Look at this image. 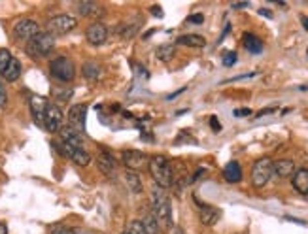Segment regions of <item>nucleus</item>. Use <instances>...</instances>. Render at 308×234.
Instances as JSON below:
<instances>
[{
  "instance_id": "nucleus-1",
  "label": "nucleus",
  "mask_w": 308,
  "mask_h": 234,
  "mask_svg": "<svg viewBox=\"0 0 308 234\" xmlns=\"http://www.w3.org/2000/svg\"><path fill=\"white\" fill-rule=\"evenodd\" d=\"M148 170L151 174L153 181L157 183V187L165 189V187L172 185V180H174V176H172V164H170V160L165 155L151 157L148 164Z\"/></svg>"
},
{
  "instance_id": "nucleus-2",
  "label": "nucleus",
  "mask_w": 308,
  "mask_h": 234,
  "mask_svg": "<svg viewBox=\"0 0 308 234\" xmlns=\"http://www.w3.org/2000/svg\"><path fill=\"white\" fill-rule=\"evenodd\" d=\"M153 215H155V219H157V223L159 227L163 229H172V208H170V198L169 196H165L163 193H159V189H155L153 193Z\"/></svg>"
},
{
  "instance_id": "nucleus-3",
  "label": "nucleus",
  "mask_w": 308,
  "mask_h": 234,
  "mask_svg": "<svg viewBox=\"0 0 308 234\" xmlns=\"http://www.w3.org/2000/svg\"><path fill=\"white\" fill-rule=\"evenodd\" d=\"M49 74L61 83H70L76 78V66L68 57H57L49 63Z\"/></svg>"
},
{
  "instance_id": "nucleus-4",
  "label": "nucleus",
  "mask_w": 308,
  "mask_h": 234,
  "mask_svg": "<svg viewBox=\"0 0 308 234\" xmlns=\"http://www.w3.org/2000/svg\"><path fill=\"white\" fill-rule=\"evenodd\" d=\"M55 49V36L49 32L40 31L31 42L27 43V51L32 57H47Z\"/></svg>"
},
{
  "instance_id": "nucleus-5",
  "label": "nucleus",
  "mask_w": 308,
  "mask_h": 234,
  "mask_svg": "<svg viewBox=\"0 0 308 234\" xmlns=\"http://www.w3.org/2000/svg\"><path fill=\"white\" fill-rule=\"evenodd\" d=\"M272 159L268 157H263V159H257L254 162V168H252V183L254 187H265L270 176H272Z\"/></svg>"
},
{
  "instance_id": "nucleus-6",
  "label": "nucleus",
  "mask_w": 308,
  "mask_h": 234,
  "mask_svg": "<svg viewBox=\"0 0 308 234\" xmlns=\"http://www.w3.org/2000/svg\"><path fill=\"white\" fill-rule=\"evenodd\" d=\"M76 27H78V19L68 15V13H59V15H55L47 21V32L51 36L68 34L70 31H74Z\"/></svg>"
},
{
  "instance_id": "nucleus-7",
  "label": "nucleus",
  "mask_w": 308,
  "mask_h": 234,
  "mask_svg": "<svg viewBox=\"0 0 308 234\" xmlns=\"http://www.w3.org/2000/svg\"><path fill=\"white\" fill-rule=\"evenodd\" d=\"M121 159H123V164L129 168V172L144 170L149 164V157L146 153L138 151V149H127V151H123Z\"/></svg>"
},
{
  "instance_id": "nucleus-8",
  "label": "nucleus",
  "mask_w": 308,
  "mask_h": 234,
  "mask_svg": "<svg viewBox=\"0 0 308 234\" xmlns=\"http://www.w3.org/2000/svg\"><path fill=\"white\" fill-rule=\"evenodd\" d=\"M40 32V25L32 19H21L19 23H15L13 27V38L19 42H31L32 38Z\"/></svg>"
},
{
  "instance_id": "nucleus-9",
  "label": "nucleus",
  "mask_w": 308,
  "mask_h": 234,
  "mask_svg": "<svg viewBox=\"0 0 308 234\" xmlns=\"http://www.w3.org/2000/svg\"><path fill=\"white\" fill-rule=\"evenodd\" d=\"M59 149H61V155L68 157V159L72 160V162H76L78 166H87V164L91 162V153L84 148H74V146H68V144L61 142Z\"/></svg>"
},
{
  "instance_id": "nucleus-10",
  "label": "nucleus",
  "mask_w": 308,
  "mask_h": 234,
  "mask_svg": "<svg viewBox=\"0 0 308 234\" xmlns=\"http://www.w3.org/2000/svg\"><path fill=\"white\" fill-rule=\"evenodd\" d=\"M44 127L49 132H59L63 128V112L55 104H47L45 116H44Z\"/></svg>"
},
{
  "instance_id": "nucleus-11",
  "label": "nucleus",
  "mask_w": 308,
  "mask_h": 234,
  "mask_svg": "<svg viewBox=\"0 0 308 234\" xmlns=\"http://www.w3.org/2000/svg\"><path fill=\"white\" fill-rule=\"evenodd\" d=\"M85 119H87V106L85 104H74L68 110V127L74 128L76 132L84 134Z\"/></svg>"
},
{
  "instance_id": "nucleus-12",
  "label": "nucleus",
  "mask_w": 308,
  "mask_h": 234,
  "mask_svg": "<svg viewBox=\"0 0 308 234\" xmlns=\"http://www.w3.org/2000/svg\"><path fill=\"white\" fill-rule=\"evenodd\" d=\"M85 38H87V42L93 43V45H102L108 40V27L100 21L91 23L87 27V31H85Z\"/></svg>"
},
{
  "instance_id": "nucleus-13",
  "label": "nucleus",
  "mask_w": 308,
  "mask_h": 234,
  "mask_svg": "<svg viewBox=\"0 0 308 234\" xmlns=\"http://www.w3.org/2000/svg\"><path fill=\"white\" fill-rule=\"evenodd\" d=\"M96 164H98V170L102 172L104 176H108V178H114L117 174V162L108 151H98Z\"/></svg>"
},
{
  "instance_id": "nucleus-14",
  "label": "nucleus",
  "mask_w": 308,
  "mask_h": 234,
  "mask_svg": "<svg viewBox=\"0 0 308 234\" xmlns=\"http://www.w3.org/2000/svg\"><path fill=\"white\" fill-rule=\"evenodd\" d=\"M45 108H47V100L44 96L32 95L31 96V112L32 117L38 125H44V116H45Z\"/></svg>"
},
{
  "instance_id": "nucleus-15",
  "label": "nucleus",
  "mask_w": 308,
  "mask_h": 234,
  "mask_svg": "<svg viewBox=\"0 0 308 234\" xmlns=\"http://www.w3.org/2000/svg\"><path fill=\"white\" fill-rule=\"evenodd\" d=\"M195 202L201 206V213H199V217H201L202 225L212 227V225L218 223V219H220V215H221V212H220L218 208H214V206H204V204H201L197 198H195Z\"/></svg>"
},
{
  "instance_id": "nucleus-16",
  "label": "nucleus",
  "mask_w": 308,
  "mask_h": 234,
  "mask_svg": "<svg viewBox=\"0 0 308 234\" xmlns=\"http://www.w3.org/2000/svg\"><path fill=\"white\" fill-rule=\"evenodd\" d=\"M272 172L276 174L278 178H293V174L297 172V168H295V162L289 159H280L276 160L274 164H272Z\"/></svg>"
},
{
  "instance_id": "nucleus-17",
  "label": "nucleus",
  "mask_w": 308,
  "mask_h": 234,
  "mask_svg": "<svg viewBox=\"0 0 308 234\" xmlns=\"http://www.w3.org/2000/svg\"><path fill=\"white\" fill-rule=\"evenodd\" d=\"M59 132H61V142L68 144V146H74V148H84V136L80 132H76L74 128L64 125Z\"/></svg>"
},
{
  "instance_id": "nucleus-18",
  "label": "nucleus",
  "mask_w": 308,
  "mask_h": 234,
  "mask_svg": "<svg viewBox=\"0 0 308 234\" xmlns=\"http://www.w3.org/2000/svg\"><path fill=\"white\" fill-rule=\"evenodd\" d=\"M291 183H293V189H295V191L308 196V168H299V170L293 174Z\"/></svg>"
},
{
  "instance_id": "nucleus-19",
  "label": "nucleus",
  "mask_w": 308,
  "mask_h": 234,
  "mask_svg": "<svg viewBox=\"0 0 308 234\" xmlns=\"http://www.w3.org/2000/svg\"><path fill=\"white\" fill-rule=\"evenodd\" d=\"M223 178L227 180V183H238L242 180V166L236 160L227 162L223 168Z\"/></svg>"
},
{
  "instance_id": "nucleus-20",
  "label": "nucleus",
  "mask_w": 308,
  "mask_h": 234,
  "mask_svg": "<svg viewBox=\"0 0 308 234\" xmlns=\"http://www.w3.org/2000/svg\"><path fill=\"white\" fill-rule=\"evenodd\" d=\"M140 27H142V19L138 17L136 21L132 23V17H131V19L121 23L117 31H119V36H121V38H132V36L140 31Z\"/></svg>"
},
{
  "instance_id": "nucleus-21",
  "label": "nucleus",
  "mask_w": 308,
  "mask_h": 234,
  "mask_svg": "<svg viewBox=\"0 0 308 234\" xmlns=\"http://www.w3.org/2000/svg\"><path fill=\"white\" fill-rule=\"evenodd\" d=\"M78 11H80V15H85V17H100L104 10L96 2H80Z\"/></svg>"
},
{
  "instance_id": "nucleus-22",
  "label": "nucleus",
  "mask_w": 308,
  "mask_h": 234,
  "mask_svg": "<svg viewBox=\"0 0 308 234\" xmlns=\"http://www.w3.org/2000/svg\"><path fill=\"white\" fill-rule=\"evenodd\" d=\"M242 43H244V47L250 53H261L263 51V42L255 34H252V32H246L244 36H242Z\"/></svg>"
},
{
  "instance_id": "nucleus-23",
  "label": "nucleus",
  "mask_w": 308,
  "mask_h": 234,
  "mask_svg": "<svg viewBox=\"0 0 308 234\" xmlns=\"http://www.w3.org/2000/svg\"><path fill=\"white\" fill-rule=\"evenodd\" d=\"M4 79L6 81H10V83H13V81H17L19 79V76H21V63L13 57L10 61V64H8V68H6V72H4Z\"/></svg>"
},
{
  "instance_id": "nucleus-24",
  "label": "nucleus",
  "mask_w": 308,
  "mask_h": 234,
  "mask_svg": "<svg viewBox=\"0 0 308 234\" xmlns=\"http://www.w3.org/2000/svg\"><path fill=\"white\" fill-rule=\"evenodd\" d=\"M178 45H187V47H204L206 45V40L199 36V34H185V36H180L176 40Z\"/></svg>"
},
{
  "instance_id": "nucleus-25",
  "label": "nucleus",
  "mask_w": 308,
  "mask_h": 234,
  "mask_svg": "<svg viewBox=\"0 0 308 234\" xmlns=\"http://www.w3.org/2000/svg\"><path fill=\"white\" fill-rule=\"evenodd\" d=\"M84 76L87 79H91V81H96V79H100L102 70H100V66L95 61H89V63L84 64Z\"/></svg>"
},
{
  "instance_id": "nucleus-26",
  "label": "nucleus",
  "mask_w": 308,
  "mask_h": 234,
  "mask_svg": "<svg viewBox=\"0 0 308 234\" xmlns=\"http://www.w3.org/2000/svg\"><path fill=\"white\" fill-rule=\"evenodd\" d=\"M142 225H144L146 234H159V231H161V227H159V223H157V219H155L153 213H148V215L144 217Z\"/></svg>"
},
{
  "instance_id": "nucleus-27",
  "label": "nucleus",
  "mask_w": 308,
  "mask_h": 234,
  "mask_svg": "<svg viewBox=\"0 0 308 234\" xmlns=\"http://www.w3.org/2000/svg\"><path fill=\"white\" fill-rule=\"evenodd\" d=\"M125 180H127V185H129V189L132 193H142V181H140V178L136 176V172H129L125 174Z\"/></svg>"
},
{
  "instance_id": "nucleus-28",
  "label": "nucleus",
  "mask_w": 308,
  "mask_h": 234,
  "mask_svg": "<svg viewBox=\"0 0 308 234\" xmlns=\"http://www.w3.org/2000/svg\"><path fill=\"white\" fill-rule=\"evenodd\" d=\"M157 57H159L163 63H170L172 61V57H174V45H170V43H163L157 47Z\"/></svg>"
},
{
  "instance_id": "nucleus-29",
  "label": "nucleus",
  "mask_w": 308,
  "mask_h": 234,
  "mask_svg": "<svg viewBox=\"0 0 308 234\" xmlns=\"http://www.w3.org/2000/svg\"><path fill=\"white\" fill-rule=\"evenodd\" d=\"M11 59H13V57L10 55L8 49H0V76L6 72V68H8V64H10Z\"/></svg>"
},
{
  "instance_id": "nucleus-30",
  "label": "nucleus",
  "mask_w": 308,
  "mask_h": 234,
  "mask_svg": "<svg viewBox=\"0 0 308 234\" xmlns=\"http://www.w3.org/2000/svg\"><path fill=\"white\" fill-rule=\"evenodd\" d=\"M55 98L59 102H68L72 98V89H55Z\"/></svg>"
},
{
  "instance_id": "nucleus-31",
  "label": "nucleus",
  "mask_w": 308,
  "mask_h": 234,
  "mask_svg": "<svg viewBox=\"0 0 308 234\" xmlns=\"http://www.w3.org/2000/svg\"><path fill=\"white\" fill-rule=\"evenodd\" d=\"M129 234H146L142 221H131V225H129Z\"/></svg>"
},
{
  "instance_id": "nucleus-32",
  "label": "nucleus",
  "mask_w": 308,
  "mask_h": 234,
  "mask_svg": "<svg viewBox=\"0 0 308 234\" xmlns=\"http://www.w3.org/2000/svg\"><path fill=\"white\" fill-rule=\"evenodd\" d=\"M236 59H238V55L234 53V51H229V53L223 55V66H233L234 63H236Z\"/></svg>"
},
{
  "instance_id": "nucleus-33",
  "label": "nucleus",
  "mask_w": 308,
  "mask_h": 234,
  "mask_svg": "<svg viewBox=\"0 0 308 234\" xmlns=\"http://www.w3.org/2000/svg\"><path fill=\"white\" fill-rule=\"evenodd\" d=\"M49 234H76L70 227H53Z\"/></svg>"
},
{
  "instance_id": "nucleus-34",
  "label": "nucleus",
  "mask_w": 308,
  "mask_h": 234,
  "mask_svg": "<svg viewBox=\"0 0 308 234\" xmlns=\"http://www.w3.org/2000/svg\"><path fill=\"white\" fill-rule=\"evenodd\" d=\"M6 104H8V95H6V89L0 81V108H4Z\"/></svg>"
},
{
  "instance_id": "nucleus-35",
  "label": "nucleus",
  "mask_w": 308,
  "mask_h": 234,
  "mask_svg": "<svg viewBox=\"0 0 308 234\" xmlns=\"http://www.w3.org/2000/svg\"><path fill=\"white\" fill-rule=\"evenodd\" d=\"M187 21L195 23V25H202V23H204V15H202V13H193V15H189Z\"/></svg>"
},
{
  "instance_id": "nucleus-36",
  "label": "nucleus",
  "mask_w": 308,
  "mask_h": 234,
  "mask_svg": "<svg viewBox=\"0 0 308 234\" xmlns=\"http://www.w3.org/2000/svg\"><path fill=\"white\" fill-rule=\"evenodd\" d=\"M210 127H212L214 132H220V130H221V125H220V121H218V117L216 116L210 117Z\"/></svg>"
},
{
  "instance_id": "nucleus-37",
  "label": "nucleus",
  "mask_w": 308,
  "mask_h": 234,
  "mask_svg": "<svg viewBox=\"0 0 308 234\" xmlns=\"http://www.w3.org/2000/svg\"><path fill=\"white\" fill-rule=\"evenodd\" d=\"M252 114V110L250 108H244V110H234V116L236 117H246Z\"/></svg>"
},
{
  "instance_id": "nucleus-38",
  "label": "nucleus",
  "mask_w": 308,
  "mask_h": 234,
  "mask_svg": "<svg viewBox=\"0 0 308 234\" xmlns=\"http://www.w3.org/2000/svg\"><path fill=\"white\" fill-rule=\"evenodd\" d=\"M149 11H151L155 17H163V10H161L159 6H151V8H149Z\"/></svg>"
},
{
  "instance_id": "nucleus-39",
  "label": "nucleus",
  "mask_w": 308,
  "mask_h": 234,
  "mask_svg": "<svg viewBox=\"0 0 308 234\" xmlns=\"http://www.w3.org/2000/svg\"><path fill=\"white\" fill-rule=\"evenodd\" d=\"M272 112H276V108H265V110H261V112H257V117H263L266 116V114H272Z\"/></svg>"
},
{
  "instance_id": "nucleus-40",
  "label": "nucleus",
  "mask_w": 308,
  "mask_h": 234,
  "mask_svg": "<svg viewBox=\"0 0 308 234\" xmlns=\"http://www.w3.org/2000/svg\"><path fill=\"white\" fill-rule=\"evenodd\" d=\"M185 89H187V87H181V89H178V91H176L174 95H169V96H167V98H169V100H172V98H176V96H180L181 93H185Z\"/></svg>"
},
{
  "instance_id": "nucleus-41",
  "label": "nucleus",
  "mask_w": 308,
  "mask_h": 234,
  "mask_svg": "<svg viewBox=\"0 0 308 234\" xmlns=\"http://www.w3.org/2000/svg\"><path fill=\"white\" fill-rule=\"evenodd\" d=\"M169 234H185V233L181 231L180 227H172V229H169Z\"/></svg>"
},
{
  "instance_id": "nucleus-42",
  "label": "nucleus",
  "mask_w": 308,
  "mask_h": 234,
  "mask_svg": "<svg viewBox=\"0 0 308 234\" xmlns=\"http://www.w3.org/2000/svg\"><path fill=\"white\" fill-rule=\"evenodd\" d=\"M202 174H204V168H199V170L195 172V176H193V178H191V181H195V180H197V178H201Z\"/></svg>"
},
{
  "instance_id": "nucleus-43",
  "label": "nucleus",
  "mask_w": 308,
  "mask_h": 234,
  "mask_svg": "<svg viewBox=\"0 0 308 234\" xmlns=\"http://www.w3.org/2000/svg\"><path fill=\"white\" fill-rule=\"evenodd\" d=\"M259 13H261V15H265V17H272V11L265 10V8H261V10H259Z\"/></svg>"
},
{
  "instance_id": "nucleus-44",
  "label": "nucleus",
  "mask_w": 308,
  "mask_h": 234,
  "mask_svg": "<svg viewBox=\"0 0 308 234\" xmlns=\"http://www.w3.org/2000/svg\"><path fill=\"white\" fill-rule=\"evenodd\" d=\"M0 234H8V227H6V223H0Z\"/></svg>"
},
{
  "instance_id": "nucleus-45",
  "label": "nucleus",
  "mask_w": 308,
  "mask_h": 234,
  "mask_svg": "<svg viewBox=\"0 0 308 234\" xmlns=\"http://www.w3.org/2000/svg\"><path fill=\"white\" fill-rule=\"evenodd\" d=\"M248 6V2H240V4H234L233 8H246Z\"/></svg>"
},
{
  "instance_id": "nucleus-46",
  "label": "nucleus",
  "mask_w": 308,
  "mask_h": 234,
  "mask_svg": "<svg viewBox=\"0 0 308 234\" xmlns=\"http://www.w3.org/2000/svg\"><path fill=\"white\" fill-rule=\"evenodd\" d=\"M307 53H308V49H307Z\"/></svg>"
},
{
  "instance_id": "nucleus-47",
  "label": "nucleus",
  "mask_w": 308,
  "mask_h": 234,
  "mask_svg": "<svg viewBox=\"0 0 308 234\" xmlns=\"http://www.w3.org/2000/svg\"><path fill=\"white\" fill-rule=\"evenodd\" d=\"M127 234H129V233H127Z\"/></svg>"
}]
</instances>
